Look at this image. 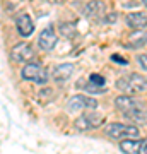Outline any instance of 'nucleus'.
Segmentation results:
<instances>
[{"mask_svg":"<svg viewBox=\"0 0 147 154\" xmlns=\"http://www.w3.org/2000/svg\"><path fill=\"white\" fill-rule=\"evenodd\" d=\"M89 84L98 86V88H104V77L98 75V74H91V75H89Z\"/></svg>","mask_w":147,"mask_h":154,"instance_id":"16","label":"nucleus"},{"mask_svg":"<svg viewBox=\"0 0 147 154\" xmlns=\"http://www.w3.org/2000/svg\"><path fill=\"white\" fill-rule=\"evenodd\" d=\"M127 24L133 28L135 31H139L140 28H144L147 24V16L145 14H142V12H130L128 16H127Z\"/></svg>","mask_w":147,"mask_h":154,"instance_id":"12","label":"nucleus"},{"mask_svg":"<svg viewBox=\"0 0 147 154\" xmlns=\"http://www.w3.org/2000/svg\"><path fill=\"white\" fill-rule=\"evenodd\" d=\"M74 63H60V65H57L53 69V74H51V77H53L57 82H65L67 79H70L72 74H74Z\"/></svg>","mask_w":147,"mask_h":154,"instance_id":"10","label":"nucleus"},{"mask_svg":"<svg viewBox=\"0 0 147 154\" xmlns=\"http://www.w3.org/2000/svg\"><path fill=\"white\" fill-rule=\"evenodd\" d=\"M60 33L67 38H72L75 36V24L74 22H62L60 24Z\"/></svg>","mask_w":147,"mask_h":154,"instance_id":"15","label":"nucleus"},{"mask_svg":"<svg viewBox=\"0 0 147 154\" xmlns=\"http://www.w3.org/2000/svg\"><path fill=\"white\" fill-rule=\"evenodd\" d=\"M111 60H113V62H118V63H123V65L127 63V60L120 58V55H113V57H111Z\"/></svg>","mask_w":147,"mask_h":154,"instance_id":"19","label":"nucleus"},{"mask_svg":"<svg viewBox=\"0 0 147 154\" xmlns=\"http://www.w3.org/2000/svg\"><path fill=\"white\" fill-rule=\"evenodd\" d=\"M16 26L21 36H31L34 31V22L29 14H19L16 17Z\"/></svg>","mask_w":147,"mask_h":154,"instance_id":"9","label":"nucleus"},{"mask_svg":"<svg viewBox=\"0 0 147 154\" xmlns=\"http://www.w3.org/2000/svg\"><path fill=\"white\" fill-rule=\"evenodd\" d=\"M12 60L17 63H31V60L34 58V50L29 43H17L14 48L11 50Z\"/></svg>","mask_w":147,"mask_h":154,"instance_id":"6","label":"nucleus"},{"mask_svg":"<svg viewBox=\"0 0 147 154\" xmlns=\"http://www.w3.org/2000/svg\"><path fill=\"white\" fill-rule=\"evenodd\" d=\"M115 106L133 123L147 125V106L132 96H120L115 99Z\"/></svg>","mask_w":147,"mask_h":154,"instance_id":"1","label":"nucleus"},{"mask_svg":"<svg viewBox=\"0 0 147 154\" xmlns=\"http://www.w3.org/2000/svg\"><path fill=\"white\" fill-rule=\"evenodd\" d=\"M142 4H144V5H145V7H147V0H144V2H142Z\"/></svg>","mask_w":147,"mask_h":154,"instance_id":"21","label":"nucleus"},{"mask_svg":"<svg viewBox=\"0 0 147 154\" xmlns=\"http://www.w3.org/2000/svg\"><path fill=\"white\" fill-rule=\"evenodd\" d=\"M82 12H84V16H86V17L101 16V14L104 12V4H103V2H89V4L84 5Z\"/></svg>","mask_w":147,"mask_h":154,"instance_id":"13","label":"nucleus"},{"mask_svg":"<svg viewBox=\"0 0 147 154\" xmlns=\"http://www.w3.org/2000/svg\"><path fill=\"white\" fill-rule=\"evenodd\" d=\"M58 38H57V33H55L53 26H48V28H44L38 36V46L44 51H51L55 48V45H57Z\"/></svg>","mask_w":147,"mask_h":154,"instance_id":"8","label":"nucleus"},{"mask_svg":"<svg viewBox=\"0 0 147 154\" xmlns=\"http://www.w3.org/2000/svg\"><path fill=\"white\" fill-rule=\"evenodd\" d=\"M135 5H139L137 2H135V4H123V7H135Z\"/></svg>","mask_w":147,"mask_h":154,"instance_id":"20","label":"nucleus"},{"mask_svg":"<svg viewBox=\"0 0 147 154\" xmlns=\"http://www.w3.org/2000/svg\"><path fill=\"white\" fill-rule=\"evenodd\" d=\"M106 135L111 139H133V137H139V128L135 125H123V123H109L106 125L104 128Z\"/></svg>","mask_w":147,"mask_h":154,"instance_id":"4","label":"nucleus"},{"mask_svg":"<svg viewBox=\"0 0 147 154\" xmlns=\"http://www.w3.org/2000/svg\"><path fill=\"white\" fill-rule=\"evenodd\" d=\"M116 88L123 91L125 94H130V96L132 94H139L147 91V79L140 74H135V72L125 74L116 81Z\"/></svg>","mask_w":147,"mask_h":154,"instance_id":"2","label":"nucleus"},{"mask_svg":"<svg viewBox=\"0 0 147 154\" xmlns=\"http://www.w3.org/2000/svg\"><path fill=\"white\" fill-rule=\"evenodd\" d=\"M139 154H147V139H144L140 142V151H139Z\"/></svg>","mask_w":147,"mask_h":154,"instance_id":"18","label":"nucleus"},{"mask_svg":"<svg viewBox=\"0 0 147 154\" xmlns=\"http://www.w3.org/2000/svg\"><path fill=\"white\" fill-rule=\"evenodd\" d=\"M21 77L24 81H33V82L41 84V86L48 82V72L38 62H31V63L24 65V69L21 70Z\"/></svg>","mask_w":147,"mask_h":154,"instance_id":"3","label":"nucleus"},{"mask_svg":"<svg viewBox=\"0 0 147 154\" xmlns=\"http://www.w3.org/2000/svg\"><path fill=\"white\" fill-rule=\"evenodd\" d=\"M145 43H147V31L139 29V31H132L130 33L127 46H128V48H142Z\"/></svg>","mask_w":147,"mask_h":154,"instance_id":"11","label":"nucleus"},{"mask_svg":"<svg viewBox=\"0 0 147 154\" xmlns=\"http://www.w3.org/2000/svg\"><path fill=\"white\" fill-rule=\"evenodd\" d=\"M120 149L125 154H139V151H140V142H139V140H133V139L121 140V142H120Z\"/></svg>","mask_w":147,"mask_h":154,"instance_id":"14","label":"nucleus"},{"mask_svg":"<svg viewBox=\"0 0 147 154\" xmlns=\"http://www.w3.org/2000/svg\"><path fill=\"white\" fill-rule=\"evenodd\" d=\"M103 122H104L103 115H99L96 111H86L74 122V127L77 130H94V128L103 125Z\"/></svg>","mask_w":147,"mask_h":154,"instance_id":"5","label":"nucleus"},{"mask_svg":"<svg viewBox=\"0 0 147 154\" xmlns=\"http://www.w3.org/2000/svg\"><path fill=\"white\" fill-rule=\"evenodd\" d=\"M98 106V101L94 98H87V96H82V94H75L69 99L67 103V108L69 111H81L84 108H96Z\"/></svg>","mask_w":147,"mask_h":154,"instance_id":"7","label":"nucleus"},{"mask_svg":"<svg viewBox=\"0 0 147 154\" xmlns=\"http://www.w3.org/2000/svg\"><path fill=\"white\" fill-rule=\"evenodd\" d=\"M137 62H139V65H140L144 70H147V55H139L137 57Z\"/></svg>","mask_w":147,"mask_h":154,"instance_id":"17","label":"nucleus"}]
</instances>
